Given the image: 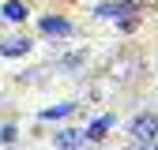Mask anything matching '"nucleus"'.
I'll use <instances>...</instances> for the list:
<instances>
[{"mask_svg": "<svg viewBox=\"0 0 158 150\" xmlns=\"http://www.w3.org/2000/svg\"><path fill=\"white\" fill-rule=\"evenodd\" d=\"M154 131H158V120H154V116H143V120H135V124H132V135H135V139H143V143L154 139Z\"/></svg>", "mask_w": 158, "mask_h": 150, "instance_id": "obj_1", "label": "nucleus"}, {"mask_svg": "<svg viewBox=\"0 0 158 150\" xmlns=\"http://www.w3.org/2000/svg\"><path fill=\"white\" fill-rule=\"evenodd\" d=\"M42 30L45 34H72V26L64 23V19H42Z\"/></svg>", "mask_w": 158, "mask_h": 150, "instance_id": "obj_2", "label": "nucleus"}, {"mask_svg": "<svg viewBox=\"0 0 158 150\" xmlns=\"http://www.w3.org/2000/svg\"><path fill=\"white\" fill-rule=\"evenodd\" d=\"M79 143H83V135H79V131H64V135L56 139V146H60V150H75Z\"/></svg>", "mask_w": 158, "mask_h": 150, "instance_id": "obj_3", "label": "nucleus"}, {"mask_svg": "<svg viewBox=\"0 0 158 150\" xmlns=\"http://www.w3.org/2000/svg\"><path fill=\"white\" fill-rule=\"evenodd\" d=\"M30 49V41H23V38H19V41H4V45H0V53H4V56H19V53H27Z\"/></svg>", "mask_w": 158, "mask_h": 150, "instance_id": "obj_4", "label": "nucleus"}, {"mask_svg": "<svg viewBox=\"0 0 158 150\" xmlns=\"http://www.w3.org/2000/svg\"><path fill=\"white\" fill-rule=\"evenodd\" d=\"M4 15H8V19H15V23H19V19H23V15H27V8H23V4H19V0H11V4L4 8Z\"/></svg>", "mask_w": 158, "mask_h": 150, "instance_id": "obj_5", "label": "nucleus"}, {"mask_svg": "<svg viewBox=\"0 0 158 150\" xmlns=\"http://www.w3.org/2000/svg\"><path fill=\"white\" fill-rule=\"evenodd\" d=\"M121 4H102V8H98V15H102V19H121Z\"/></svg>", "mask_w": 158, "mask_h": 150, "instance_id": "obj_6", "label": "nucleus"}, {"mask_svg": "<svg viewBox=\"0 0 158 150\" xmlns=\"http://www.w3.org/2000/svg\"><path fill=\"white\" fill-rule=\"evenodd\" d=\"M75 105H56V109H49V112H42V116L49 120V116H68V112H72Z\"/></svg>", "mask_w": 158, "mask_h": 150, "instance_id": "obj_7", "label": "nucleus"}, {"mask_svg": "<svg viewBox=\"0 0 158 150\" xmlns=\"http://www.w3.org/2000/svg\"><path fill=\"white\" fill-rule=\"evenodd\" d=\"M106 128H109V120H106V116H102V120H98V124H94V128H90V139H102V131H106Z\"/></svg>", "mask_w": 158, "mask_h": 150, "instance_id": "obj_8", "label": "nucleus"}]
</instances>
